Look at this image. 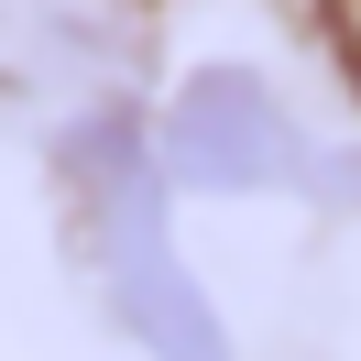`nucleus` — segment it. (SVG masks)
Masks as SVG:
<instances>
[{"mask_svg": "<svg viewBox=\"0 0 361 361\" xmlns=\"http://www.w3.org/2000/svg\"><path fill=\"white\" fill-rule=\"evenodd\" d=\"M317 186H329V208H361V154H329V176H317Z\"/></svg>", "mask_w": 361, "mask_h": 361, "instance_id": "4", "label": "nucleus"}, {"mask_svg": "<svg viewBox=\"0 0 361 361\" xmlns=\"http://www.w3.org/2000/svg\"><path fill=\"white\" fill-rule=\"evenodd\" d=\"M317 23H329L339 66H350V88H361V0H317Z\"/></svg>", "mask_w": 361, "mask_h": 361, "instance_id": "3", "label": "nucleus"}, {"mask_svg": "<svg viewBox=\"0 0 361 361\" xmlns=\"http://www.w3.org/2000/svg\"><path fill=\"white\" fill-rule=\"evenodd\" d=\"M154 164L186 197H263V186H285L295 164H307V132H295V110L274 99V77L197 66L164 99V121H154Z\"/></svg>", "mask_w": 361, "mask_h": 361, "instance_id": "2", "label": "nucleus"}, {"mask_svg": "<svg viewBox=\"0 0 361 361\" xmlns=\"http://www.w3.org/2000/svg\"><path fill=\"white\" fill-rule=\"evenodd\" d=\"M66 186L88 208V252H99V285H110V317L154 361H230L219 307H208V285L186 274L176 230H164V164L132 132V110H88L66 132Z\"/></svg>", "mask_w": 361, "mask_h": 361, "instance_id": "1", "label": "nucleus"}]
</instances>
